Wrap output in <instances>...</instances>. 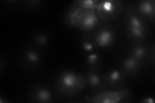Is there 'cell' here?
Masks as SVG:
<instances>
[{
    "instance_id": "cell-7",
    "label": "cell",
    "mask_w": 155,
    "mask_h": 103,
    "mask_svg": "<svg viewBox=\"0 0 155 103\" xmlns=\"http://www.w3.org/2000/svg\"><path fill=\"white\" fill-rule=\"evenodd\" d=\"M98 22V19L93 13H88L84 18L81 27L84 30L91 31L94 28Z\"/></svg>"
},
{
    "instance_id": "cell-15",
    "label": "cell",
    "mask_w": 155,
    "mask_h": 103,
    "mask_svg": "<svg viewBox=\"0 0 155 103\" xmlns=\"http://www.w3.org/2000/svg\"><path fill=\"white\" fill-rule=\"evenodd\" d=\"M103 8L104 9V11L107 12H111L113 11V9H114V7H113V5L110 2H105L103 5Z\"/></svg>"
},
{
    "instance_id": "cell-5",
    "label": "cell",
    "mask_w": 155,
    "mask_h": 103,
    "mask_svg": "<svg viewBox=\"0 0 155 103\" xmlns=\"http://www.w3.org/2000/svg\"><path fill=\"white\" fill-rule=\"evenodd\" d=\"M139 61L133 56L125 58L122 63L124 71L127 73H133L137 72L139 68Z\"/></svg>"
},
{
    "instance_id": "cell-11",
    "label": "cell",
    "mask_w": 155,
    "mask_h": 103,
    "mask_svg": "<svg viewBox=\"0 0 155 103\" xmlns=\"http://www.w3.org/2000/svg\"><path fill=\"white\" fill-rule=\"evenodd\" d=\"M82 50L87 53L93 52L96 47V42L94 39L91 37H84L81 42Z\"/></svg>"
},
{
    "instance_id": "cell-2",
    "label": "cell",
    "mask_w": 155,
    "mask_h": 103,
    "mask_svg": "<svg viewBox=\"0 0 155 103\" xmlns=\"http://www.w3.org/2000/svg\"><path fill=\"white\" fill-rule=\"evenodd\" d=\"M128 29L130 36L136 39H142L145 36L144 24L138 16L133 14H129L128 19Z\"/></svg>"
},
{
    "instance_id": "cell-12",
    "label": "cell",
    "mask_w": 155,
    "mask_h": 103,
    "mask_svg": "<svg viewBox=\"0 0 155 103\" xmlns=\"http://www.w3.org/2000/svg\"><path fill=\"white\" fill-rule=\"evenodd\" d=\"M132 56L138 61L142 60L146 56L147 50L145 47L142 45H134L131 50Z\"/></svg>"
},
{
    "instance_id": "cell-6",
    "label": "cell",
    "mask_w": 155,
    "mask_h": 103,
    "mask_svg": "<svg viewBox=\"0 0 155 103\" xmlns=\"http://www.w3.org/2000/svg\"><path fill=\"white\" fill-rule=\"evenodd\" d=\"M138 10L143 15L154 18V4L152 1L140 2L138 4Z\"/></svg>"
},
{
    "instance_id": "cell-9",
    "label": "cell",
    "mask_w": 155,
    "mask_h": 103,
    "mask_svg": "<svg viewBox=\"0 0 155 103\" xmlns=\"http://www.w3.org/2000/svg\"><path fill=\"white\" fill-rule=\"evenodd\" d=\"M101 56L97 53H92L89 54L86 57V62L89 67L93 68V69H97L101 65Z\"/></svg>"
},
{
    "instance_id": "cell-17",
    "label": "cell",
    "mask_w": 155,
    "mask_h": 103,
    "mask_svg": "<svg viewBox=\"0 0 155 103\" xmlns=\"http://www.w3.org/2000/svg\"><path fill=\"white\" fill-rule=\"evenodd\" d=\"M143 102H145V103H154V99H153V98L151 97H145L143 100Z\"/></svg>"
},
{
    "instance_id": "cell-13",
    "label": "cell",
    "mask_w": 155,
    "mask_h": 103,
    "mask_svg": "<svg viewBox=\"0 0 155 103\" xmlns=\"http://www.w3.org/2000/svg\"><path fill=\"white\" fill-rule=\"evenodd\" d=\"M25 58L28 63L31 64H37L40 61V55L34 49H28L25 53Z\"/></svg>"
},
{
    "instance_id": "cell-3",
    "label": "cell",
    "mask_w": 155,
    "mask_h": 103,
    "mask_svg": "<svg viewBox=\"0 0 155 103\" xmlns=\"http://www.w3.org/2000/svg\"><path fill=\"white\" fill-rule=\"evenodd\" d=\"M114 40L113 31L109 28H103L97 32L94 41L96 45L101 47H108L112 45Z\"/></svg>"
},
{
    "instance_id": "cell-4",
    "label": "cell",
    "mask_w": 155,
    "mask_h": 103,
    "mask_svg": "<svg viewBox=\"0 0 155 103\" xmlns=\"http://www.w3.org/2000/svg\"><path fill=\"white\" fill-rule=\"evenodd\" d=\"M107 81L111 88H119V85L122 84L124 79V73L120 70H113L107 76Z\"/></svg>"
},
{
    "instance_id": "cell-10",
    "label": "cell",
    "mask_w": 155,
    "mask_h": 103,
    "mask_svg": "<svg viewBox=\"0 0 155 103\" xmlns=\"http://www.w3.org/2000/svg\"><path fill=\"white\" fill-rule=\"evenodd\" d=\"M87 81L91 87L93 88H98L101 85V79L100 76L94 71L89 72L87 73Z\"/></svg>"
},
{
    "instance_id": "cell-16",
    "label": "cell",
    "mask_w": 155,
    "mask_h": 103,
    "mask_svg": "<svg viewBox=\"0 0 155 103\" xmlns=\"http://www.w3.org/2000/svg\"><path fill=\"white\" fill-rule=\"evenodd\" d=\"M95 2L91 0H86V1L81 2V5L85 8H93L94 6Z\"/></svg>"
},
{
    "instance_id": "cell-14",
    "label": "cell",
    "mask_w": 155,
    "mask_h": 103,
    "mask_svg": "<svg viewBox=\"0 0 155 103\" xmlns=\"http://www.w3.org/2000/svg\"><path fill=\"white\" fill-rule=\"evenodd\" d=\"M48 36L45 32H40L36 34L35 37V41L39 46H45L48 43Z\"/></svg>"
},
{
    "instance_id": "cell-8",
    "label": "cell",
    "mask_w": 155,
    "mask_h": 103,
    "mask_svg": "<svg viewBox=\"0 0 155 103\" xmlns=\"http://www.w3.org/2000/svg\"><path fill=\"white\" fill-rule=\"evenodd\" d=\"M35 98L38 102H49L52 98L51 91L45 88H40L35 92Z\"/></svg>"
},
{
    "instance_id": "cell-1",
    "label": "cell",
    "mask_w": 155,
    "mask_h": 103,
    "mask_svg": "<svg viewBox=\"0 0 155 103\" xmlns=\"http://www.w3.org/2000/svg\"><path fill=\"white\" fill-rule=\"evenodd\" d=\"M59 85L64 90L71 92L82 87V81L80 76L76 73L66 72L60 76Z\"/></svg>"
}]
</instances>
